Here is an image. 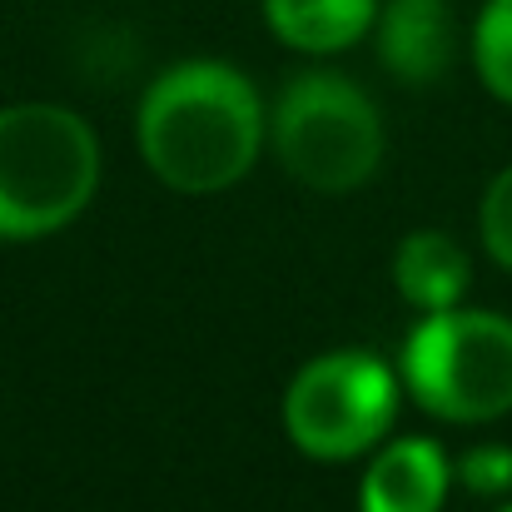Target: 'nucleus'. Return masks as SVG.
I'll return each instance as SVG.
<instances>
[{"label": "nucleus", "instance_id": "nucleus-1", "mask_svg": "<svg viewBox=\"0 0 512 512\" xmlns=\"http://www.w3.org/2000/svg\"><path fill=\"white\" fill-rule=\"evenodd\" d=\"M140 155L174 194H224L269 145V110L229 60H179L140 100Z\"/></svg>", "mask_w": 512, "mask_h": 512}, {"label": "nucleus", "instance_id": "nucleus-2", "mask_svg": "<svg viewBox=\"0 0 512 512\" xmlns=\"http://www.w3.org/2000/svg\"><path fill=\"white\" fill-rule=\"evenodd\" d=\"M100 189V140L85 115L45 100L0 110V239H50Z\"/></svg>", "mask_w": 512, "mask_h": 512}, {"label": "nucleus", "instance_id": "nucleus-3", "mask_svg": "<svg viewBox=\"0 0 512 512\" xmlns=\"http://www.w3.org/2000/svg\"><path fill=\"white\" fill-rule=\"evenodd\" d=\"M408 398L443 423L512 413V319L493 309H438L413 324L398 358Z\"/></svg>", "mask_w": 512, "mask_h": 512}, {"label": "nucleus", "instance_id": "nucleus-4", "mask_svg": "<svg viewBox=\"0 0 512 512\" xmlns=\"http://www.w3.org/2000/svg\"><path fill=\"white\" fill-rule=\"evenodd\" d=\"M269 150L314 194H353L383 165L378 105L334 70H309L284 85L269 110Z\"/></svg>", "mask_w": 512, "mask_h": 512}, {"label": "nucleus", "instance_id": "nucleus-5", "mask_svg": "<svg viewBox=\"0 0 512 512\" xmlns=\"http://www.w3.org/2000/svg\"><path fill=\"white\" fill-rule=\"evenodd\" d=\"M398 373L363 348L309 358L284 388V433L314 463L363 458L398 418Z\"/></svg>", "mask_w": 512, "mask_h": 512}, {"label": "nucleus", "instance_id": "nucleus-6", "mask_svg": "<svg viewBox=\"0 0 512 512\" xmlns=\"http://www.w3.org/2000/svg\"><path fill=\"white\" fill-rule=\"evenodd\" d=\"M453 463L433 438H393L358 483V512H443Z\"/></svg>", "mask_w": 512, "mask_h": 512}, {"label": "nucleus", "instance_id": "nucleus-7", "mask_svg": "<svg viewBox=\"0 0 512 512\" xmlns=\"http://www.w3.org/2000/svg\"><path fill=\"white\" fill-rule=\"evenodd\" d=\"M378 60L403 85H433L453 65V5L448 0H383L378 20Z\"/></svg>", "mask_w": 512, "mask_h": 512}, {"label": "nucleus", "instance_id": "nucleus-8", "mask_svg": "<svg viewBox=\"0 0 512 512\" xmlns=\"http://www.w3.org/2000/svg\"><path fill=\"white\" fill-rule=\"evenodd\" d=\"M393 284L418 314L458 309L468 299V284H473V259L453 234L418 229L393 254Z\"/></svg>", "mask_w": 512, "mask_h": 512}, {"label": "nucleus", "instance_id": "nucleus-9", "mask_svg": "<svg viewBox=\"0 0 512 512\" xmlns=\"http://www.w3.org/2000/svg\"><path fill=\"white\" fill-rule=\"evenodd\" d=\"M383 0H264V25L299 55H339L358 45Z\"/></svg>", "mask_w": 512, "mask_h": 512}, {"label": "nucleus", "instance_id": "nucleus-10", "mask_svg": "<svg viewBox=\"0 0 512 512\" xmlns=\"http://www.w3.org/2000/svg\"><path fill=\"white\" fill-rule=\"evenodd\" d=\"M473 65L493 100L512 105V0H488L473 25Z\"/></svg>", "mask_w": 512, "mask_h": 512}, {"label": "nucleus", "instance_id": "nucleus-11", "mask_svg": "<svg viewBox=\"0 0 512 512\" xmlns=\"http://www.w3.org/2000/svg\"><path fill=\"white\" fill-rule=\"evenodd\" d=\"M453 483H463L473 498H508L512 493V448L508 443L468 448V453L453 463Z\"/></svg>", "mask_w": 512, "mask_h": 512}, {"label": "nucleus", "instance_id": "nucleus-12", "mask_svg": "<svg viewBox=\"0 0 512 512\" xmlns=\"http://www.w3.org/2000/svg\"><path fill=\"white\" fill-rule=\"evenodd\" d=\"M478 229H483L488 259L512 274V165L503 174H493V184L478 204Z\"/></svg>", "mask_w": 512, "mask_h": 512}, {"label": "nucleus", "instance_id": "nucleus-13", "mask_svg": "<svg viewBox=\"0 0 512 512\" xmlns=\"http://www.w3.org/2000/svg\"><path fill=\"white\" fill-rule=\"evenodd\" d=\"M498 512H512V503H503V508H498Z\"/></svg>", "mask_w": 512, "mask_h": 512}]
</instances>
